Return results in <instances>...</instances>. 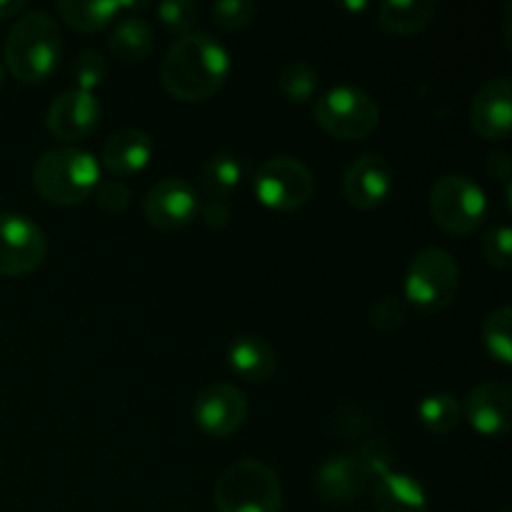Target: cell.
Instances as JSON below:
<instances>
[{
    "mask_svg": "<svg viewBox=\"0 0 512 512\" xmlns=\"http://www.w3.org/2000/svg\"><path fill=\"white\" fill-rule=\"evenodd\" d=\"M483 345L493 360L500 365L512 363V308L500 305L485 318L483 323Z\"/></svg>",
    "mask_w": 512,
    "mask_h": 512,
    "instance_id": "cell-25",
    "label": "cell"
},
{
    "mask_svg": "<svg viewBox=\"0 0 512 512\" xmlns=\"http://www.w3.org/2000/svg\"><path fill=\"white\" fill-rule=\"evenodd\" d=\"M3 83H5V68L3 63H0V88H3Z\"/></svg>",
    "mask_w": 512,
    "mask_h": 512,
    "instance_id": "cell-37",
    "label": "cell"
},
{
    "mask_svg": "<svg viewBox=\"0 0 512 512\" xmlns=\"http://www.w3.org/2000/svg\"><path fill=\"white\" fill-rule=\"evenodd\" d=\"M108 45L120 63H143L155 48L153 25L140 15H125L113 25Z\"/></svg>",
    "mask_w": 512,
    "mask_h": 512,
    "instance_id": "cell-21",
    "label": "cell"
},
{
    "mask_svg": "<svg viewBox=\"0 0 512 512\" xmlns=\"http://www.w3.org/2000/svg\"><path fill=\"white\" fill-rule=\"evenodd\" d=\"M143 213L145 220L163 233L188 228L200 213L198 190L183 178L158 180L145 195Z\"/></svg>",
    "mask_w": 512,
    "mask_h": 512,
    "instance_id": "cell-11",
    "label": "cell"
},
{
    "mask_svg": "<svg viewBox=\"0 0 512 512\" xmlns=\"http://www.w3.org/2000/svg\"><path fill=\"white\" fill-rule=\"evenodd\" d=\"M245 175H248V163L243 158L218 153L205 160L200 168V188L208 195V200H225L243 185Z\"/></svg>",
    "mask_w": 512,
    "mask_h": 512,
    "instance_id": "cell-22",
    "label": "cell"
},
{
    "mask_svg": "<svg viewBox=\"0 0 512 512\" xmlns=\"http://www.w3.org/2000/svg\"><path fill=\"white\" fill-rule=\"evenodd\" d=\"M193 420L210 438H230L248 420V398L233 383H213L195 398Z\"/></svg>",
    "mask_w": 512,
    "mask_h": 512,
    "instance_id": "cell-10",
    "label": "cell"
},
{
    "mask_svg": "<svg viewBox=\"0 0 512 512\" xmlns=\"http://www.w3.org/2000/svg\"><path fill=\"white\" fill-rule=\"evenodd\" d=\"M48 240L25 215L0 213V275H28L43 265Z\"/></svg>",
    "mask_w": 512,
    "mask_h": 512,
    "instance_id": "cell-9",
    "label": "cell"
},
{
    "mask_svg": "<svg viewBox=\"0 0 512 512\" xmlns=\"http://www.w3.org/2000/svg\"><path fill=\"white\" fill-rule=\"evenodd\" d=\"M313 118L335 140H363L380 125V108L373 95L355 85H333L313 103Z\"/></svg>",
    "mask_w": 512,
    "mask_h": 512,
    "instance_id": "cell-6",
    "label": "cell"
},
{
    "mask_svg": "<svg viewBox=\"0 0 512 512\" xmlns=\"http://www.w3.org/2000/svg\"><path fill=\"white\" fill-rule=\"evenodd\" d=\"M95 203H98L100 210H105V213H125L130 205V200H133V190L128 188V185L123 183V180H100L98 188H95L93 193Z\"/></svg>",
    "mask_w": 512,
    "mask_h": 512,
    "instance_id": "cell-32",
    "label": "cell"
},
{
    "mask_svg": "<svg viewBox=\"0 0 512 512\" xmlns=\"http://www.w3.org/2000/svg\"><path fill=\"white\" fill-rule=\"evenodd\" d=\"M488 175L490 178L500 180V183L510 185L512 180V158L505 150H493L488 155Z\"/></svg>",
    "mask_w": 512,
    "mask_h": 512,
    "instance_id": "cell-34",
    "label": "cell"
},
{
    "mask_svg": "<svg viewBox=\"0 0 512 512\" xmlns=\"http://www.w3.org/2000/svg\"><path fill=\"white\" fill-rule=\"evenodd\" d=\"M228 365L245 383H268L278 370V355L268 340L240 335L228 345Z\"/></svg>",
    "mask_w": 512,
    "mask_h": 512,
    "instance_id": "cell-19",
    "label": "cell"
},
{
    "mask_svg": "<svg viewBox=\"0 0 512 512\" xmlns=\"http://www.w3.org/2000/svg\"><path fill=\"white\" fill-rule=\"evenodd\" d=\"M370 325L380 333H393V330H400L408 320V305L403 303L395 295H385V298L375 300L368 310Z\"/></svg>",
    "mask_w": 512,
    "mask_h": 512,
    "instance_id": "cell-29",
    "label": "cell"
},
{
    "mask_svg": "<svg viewBox=\"0 0 512 512\" xmlns=\"http://www.w3.org/2000/svg\"><path fill=\"white\" fill-rule=\"evenodd\" d=\"M480 253L493 268L508 270L512 265V230L510 225H495L480 243Z\"/></svg>",
    "mask_w": 512,
    "mask_h": 512,
    "instance_id": "cell-31",
    "label": "cell"
},
{
    "mask_svg": "<svg viewBox=\"0 0 512 512\" xmlns=\"http://www.w3.org/2000/svg\"><path fill=\"white\" fill-rule=\"evenodd\" d=\"M318 83V70L308 60H290L278 73V88L293 103H308V100H313L315 93H318Z\"/></svg>",
    "mask_w": 512,
    "mask_h": 512,
    "instance_id": "cell-26",
    "label": "cell"
},
{
    "mask_svg": "<svg viewBox=\"0 0 512 512\" xmlns=\"http://www.w3.org/2000/svg\"><path fill=\"white\" fill-rule=\"evenodd\" d=\"M470 125L483 140H505L512 133V83L510 78L480 85L470 103Z\"/></svg>",
    "mask_w": 512,
    "mask_h": 512,
    "instance_id": "cell-15",
    "label": "cell"
},
{
    "mask_svg": "<svg viewBox=\"0 0 512 512\" xmlns=\"http://www.w3.org/2000/svg\"><path fill=\"white\" fill-rule=\"evenodd\" d=\"M100 100L95 93H85V90H65L58 98L50 103L48 113H45V125H48L50 135L65 143H75L88 135L95 133L100 123Z\"/></svg>",
    "mask_w": 512,
    "mask_h": 512,
    "instance_id": "cell-13",
    "label": "cell"
},
{
    "mask_svg": "<svg viewBox=\"0 0 512 512\" xmlns=\"http://www.w3.org/2000/svg\"><path fill=\"white\" fill-rule=\"evenodd\" d=\"M55 10L70 28L80 33H98L123 13V3L118 0H58Z\"/></svg>",
    "mask_w": 512,
    "mask_h": 512,
    "instance_id": "cell-23",
    "label": "cell"
},
{
    "mask_svg": "<svg viewBox=\"0 0 512 512\" xmlns=\"http://www.w3.org/2000/svg\"><path fill=\"white\" fill-rule=\"evenodd\" d=\"M253 195L263 208L275 213H293L313 200L315 178L303 160L278 155L255 168Z\"/></svg>",
    "mask_w": 512,
    "mask_h": 512,
    "instance_id": "cell-8",
    "label": "cell"
},
{
    "mask_svg": "<svg viewBox=\"0 0 512 512\" xmlns=\"http://www.w3.org/2000/svg\"><path fill=\"white\" fill-rule=\"evenodd\" d=\"M98 158L75 145L45 150L33 168V188L48 203L60 208H73L93 198L103 178Z\"/></svg>",
    "mask_w": 512,
    "mask_h": 512,
    "instance_id": "cell-3",
    "label": "cell"
},
{
    "mask_svg": "<svg viewBox=\"0 0 512 512\" xmlns=\"http://www.w3.org/2000/svg\"><path fill=\"white\" fill-rule=\"evenodd\" d=\"M435 225L450 235H470L488 218V195L475 180L460 173H445L428 195Z\"/></svg>",
    "mask_w": 512,
    "mask_h": 512,
    "instance_id": "cell-7",
    "label": "cell"
},
{
    "mask_svg": "<svg viewBox=\"0 0 512 512\" xmlns=\"http://www.w3.org/2000/svg\"><path fill=\"white\" fill-rule=\"evenodd\" d=\"M198 215L203 218V223L213 230L228 228L230 220H233V210H230V205L225 203V200H210L208 205H200Z\"/></svg>",
    "mask_w": 512,
    "mask_h": 512,
    "instance_id": "cell-33",
    "label": "cell"
},
{
    "mask_svg": "<svg viewBox=\"0 0 512 512\" xmlns=\"http://www.w3.org/2000/svg\"><path fill=\"white\" fill-rule=\"evenodd\" d=\"M25 10H28V3H25V0H0V20L18 18Z\"/></svg>",
    "mask_w": 512,
    "mask_h": 512,
    "instance_id": "cell-35",
    "label": "cell"
},
{
    "mask_svg": "<svg viewBox=\"0 0 512 512\" xmlns=\"http://www.w3.org/2000/svg\"><path fill=\"white\" fill-rule=\"evenodd\" d=\"M405 300L425 315H438L455 303L460 290V265L443 248H425L410 260L405 273Z\"/></svg>",
    "mask_w": 512,
    "mask_h": 512,
    "instance_id": "cell-5",
    "label": "cell"
},
{
    "mask_svg": "<svg viewBox=\"0 0 512 512\" xmlns=\"http://www.w3.org/2000/svg\"><path fill=\"white\" fill-rule=\"evenodd\" d=\"M213 20L218 28L225 33H238V30L248 28L258 15V5L253 0H218L213 3Z\"/></svg>",
    "mask_w": 512,
    "mask_h": 512,
    "instance_id": "cell-27",
    "label": "cell"
},
{
    "mask_svg": "<svg viewBox=\"0 0 512 512\" xmlns=\"http://www.w3.org/2000/svg\"><path fill=\"white\" fill-rule=\"evenodd\" d=\"M63 55V35L45 10H25L5 40V68L20 83H45Z\"/></svg>",
    "mask_w": 512,
    "mask_h": 512,
    "instance_id": "cell-2",
    "label": "cell"
},
{
    "mask_svg": "<svg viewBox=\"0 0 512 512\" xmlns=\"http://www.w3.org/2000/svg\"><path fill=\"white\" fill-rule=\"evenodd\" d=\"M150 158H153V138L145 130L123 128L105 140L103 168L115 180L143 173Z\"/></svg>",
    "mask_w": 512,
    "mask_h": 512,
    "instance_id": "cell-17",
    "label": "cell"
},
{
    "mask_svg": "<svg viewBox=\"0 0 512 512\" xmlns=\"http://www.w3.org/2000/svg\"><path fill=\"white\" fill-rule=\"evenodd\" d=\"M373 503L378 512H428V493L413 475L390 468L373 485Z\"/></svg>",
    "mask_w": 512,
    "mask_h": 512,
    "instance_id": "cell-18",
    "label": "cell"
},
{
    "mask_svg": "<svg viewBox=\"0 0 512 512\" xmlns=\"http://www.w3.org/2000/svg\"><path fill=\"white\" fill-rule=\"evenodd\" d=\"M395 185L393 168L385 158L365 153L355 158L343 173V195L353 208L375 210L390 198Z\"/></svg>",
    "mask_w": 512,
    "mask_h": 512,
    "instance_id": "cell-14",
    "label": "cell"
},
{
    "mask_svg": "<svg viewBox=\"0 0 512 512\" xmlns=\"http://www.w3.org/2000/svg\"><path fill=\"white\" fill-rule=\"evenodd\" d=\"M435 13V0H383L378 8V23L393 35H418L433 23Z\"/></svg>",
    "mask_w": 512,
    "mask_h": 512,
    "instance_id": "cell-20",
    "label": "cell"
},
{
    "mask_svg": "<svg viewBox=\"0 0 512 512\" xmlns=\"http://www.w3.org/2000/svg\"><path fill=\"white\" fill-rule=\"evenodd\" d=\"M155 15L165 30L185 35L190 33L195 18H198V8L190 0H165V3L155 5Z\"/></svg>",
    "mask_w": 512,
    "mask_h": 512,
    "instance_id": "cell-30",
    "label": "cell"
},
{
    "mask_svg": "<svg viewBox=\"0 0 512 512\" xmlns=\"http://www.w3.org/2000/svg\"><path fill=\"white\" fill-rule=\"evenodd\" d=\"M373 470L358 453L330 455L315 473V493L330 505H345L358 500L373 483Z\"/></svg>",
    "mask_w": 512,
    "mask_h": 512,
    "instance_id": "cell-12",
    "label": "cell"
},
{
    "mask_svg": "<svg viewBox=\"0 0 512 512\" xmlns=\"http://www.w3.org/2000/svg\"><path fill=\"white\" fill-rule=\"evenodd\" d=\"M498 512H512L510 508H503V510H498Z\"/></svg>",
    "mask_w": 512,
    "mask_h": 512,
    "instance_id": "cell-38",
    "label": "cell"
},
{
    "mask_svg": "<svg viewBox=\"0 0 512 512\" xmlns=\"http://www.w3.org/2000/svg\"><path fill=\"white\" fill-rule=\"evenodd\" d=\"M345 8L353 10V13H355V10H363V8H365V3H348V5H345Z\"/></svg>",
    "mask_w": 512,
    "mask_h": 512,
    "instance_id": "cell-36",
    "label": "cell"
},
{
    "mask_svg": "<svg viewBox=\"0 0 512 512\" xmlns=\"http://www.w3.org/2000/svg\"><path fill=\"white\" fill-rule=\"evenodd\" d=\"M415 413H418L420 425L433 435L453 433L458 428L460 418H463L460 403L448 393L425 395L418 403V408H415Z\"/></svg>",
    "mask_w": 512,
    "mask_h": 512,
    "instance_id": "cell-24",
    "label": "cell"
},
{
    "mask_svg": "<svg viewBox=\"0 0 512 512\" xmlns=\"http://www.w3.org/2000/svg\"><path fill=\"white\" fill-rule=\"evenodd\" d=\"M105 73H108V63L98 50H80L78 58L73 60L75 88L85 93H93L105 80Z\"/></svg>",
    "mask_w": 512,
    "mask_h": 512,
    "instance_id": "cell-28",
    "label": "cell"
},
{
    "mask_svg": "<svg viewBox=\"0 0 512 512\" xmlns=\"http://www.w3.org/2000/svg\"><path fill=\"white\" fill-rule=\"evenodd\" d=\"M228 48L210 33H185L175 40L160 63L163 88L183 103H203L223 90L230 75Z\"/></svg>",
    "mask_w": 512,
    "mask_h": 512,
    "instance_id": "cell-1",
    "label": "cell"
},
{
    "mask_svg": "<svg viewBox=\"0 0 512 512\" xmlns=\"http://www.w3.org/2000/svg\"><path fill=\"white\" fill-rule=\"evenodd\" d=\"M470 428L483 438H500L512 423V390L505 383H480L465 398L463 408Z\"/></svg>",
    "mask_w": 512,
    "mask_h": 512,
    "instance_id": "cell-16",
    "label": "cell"
},
{
    "mask_svg": "<svg viewBox=\"0 0 512 512\" xmlns=\"http://www.w3.org/2000/svg\"><path fill=\"white\" fill-rule=\"evenodd\" d=\"M213 505L215 512H280L283 488L270 465L238 460L220 475Z\"/></svg>",
    "mask_w": 512,
    "mask_h": 512,
    "instance_id": "cell-4",
    "label": "cell"
}]
</instances>
